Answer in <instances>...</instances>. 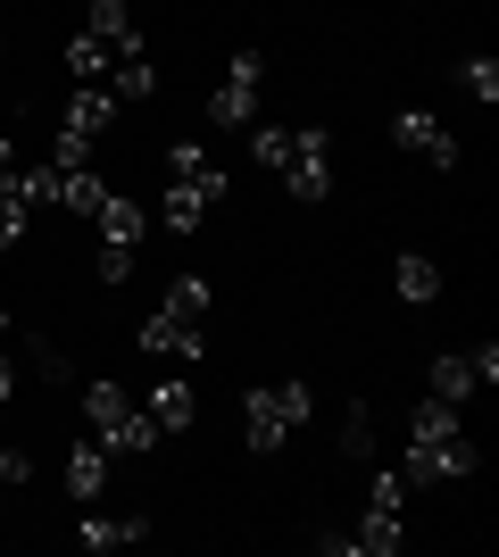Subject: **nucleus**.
I'll return each instance as SVG.
<instances>
[{
    "label": "nucleus",
    "instance_id": "1",
    "mask_svg": "<svg viewBox=\"0 0 499 557\" xmlns=\"http://www.w3.org/2000/svg\"><path fill=\"white\" fill-rule=\"evenodd\" d=\"M225 200V175H216L209 159H200V141H175L166 150V191H159V225L166 233H200L209 225V209Z\"/></svg>",
    "mask_w": 499,
    "mask_h": 557
},
{
    "label": "nucleus",
    "instance_id": "2",
    "mask_svg": "<svg viewBox=\"0 0 499 557\" xmlns=\"http://www.w3.org/2000/svg\"><path fill=\"white\" fill-rule=\"evenodd\" d=\"M84 424H92V442H109V458H150L159 449V424H150V408H134L125 383H84Z\"/></svg>",
    "mask_w": 499,
    "mask_h": 557
},
{
    "label": "nucleus",
    "instance_id": "3",
    "mask_svg": "<svg viewBox=\"0 0 499 557\" xmlns=\"http://www.w3.org/2000/svg\"><path fill=\"white\" fill-rule=\"evenodd\" d=\"M475 466H483V449H475V433L458 424V433L408 442V458H400V483H408V491H425V483H466Z\"/></svg>",
    "mask_w": 499,
    "mask_h": 557
},
{
    "label": "nucleus",
    "instance_id": "4",
    "mask_svg": "<svg viewBox=\"0 0 499 557\" xmlns=\"http://www.w3.org/2000/svg\"><path fill=\"white\" fill-rule=\"evenodd\" d=\"M300 424H309V383L250 392V408H241V433H250V449H259V458H275V449H284V433H300Z\"/></svg>",
    "mask_w": 499,
    "mask_h": 557
},
{
    "label": "nucleus",
    "instance_id": "5",
    "mask_svg": "<svg viewBox=\"0 0 499 557\" xmlns=\"http://www.w3.org/2000/svg\"><path fill=\"white\" fill-rule=\"evenodd\" d=\"M358 549L366 557H391L408 541V483H400V466H391V474H375V483H366V516H358Z\"/></svg>",
    "mask_w": 499,
    "mask_h": 557
},
{
    "label": "nucleus",
    "instance_id": "6",
    "mask_svg": "<svg viewBox=\"0 0 499 557\" xmlns=\"http://www.w3.org/2000/svg\"><path fill=\"white\" fill-rule=\"evenodd\" d=\"M259 84H266V59L259 50H234V59H225V84L209 92V125H225V134L259 125Z\"/></svg>",
    "mask_w": 499,
    "mask_h": 557
},
{
    "label": "nucleus",
    "instance_id": "7",
    "mask_svg": "<svg viewBox=\"0 0 499 557\" xmlns=\"http://www.w3.org/2000/svg\"><path fill=\"white\" fill-rule=\"evenodd\" d=\"M291 200H333V134L325 125H291V159L275 166Z\"/></svg>",
    "mask_w": 499,
    "mask_h": 557
},
{
    "label": "nucleus",
    "instance_id": "8",
    "mask_svg": "<svg viewBox=\"0 0 499 557\" xmlns=\"http://www.w3.org/2000/svg\"><path fill=\"white\" fill-rule=\"evenodd\" d=\"M391 141H400L408 159H425V166H458V141H450V125L433 109H400L391 116Z\"/></svg>",
    "mask_w": 499,
    "mask_h": 557
},
{
    "label": "nucleus",
    "instance_id": "9",
    "mask_svg": "<svg viewBox=\"0 0 499 557\" xmlns=\"http://www.w3.org/2000/svg\"><path fill=\"white\" fill-rule=\"evenodd\" d=\"M134 342H142L150 358H200V349H209V333L191 325V317H175V308H150Z\"/></svg>",
    "mask_w": 499,
    "mask_h": 557
},
{
    "label": "nucleus",
    "instance_id": "10",
    "mask_svg": "<svg viewBox=\"0 0 499 557\" xmlns=\"http://www.w3.org/2000/svg\"><path fill=\"white\" fill-rule=\"evenodd\" d=\"M84 34H92V42H109L117 59H134V50H142V25H134V0H92V9H84Z\"/></svg>",
    "mask_w": 499,
    "mask_h": 557
},
{
    "label": "nucleus",
    "instance_id": "11",
    "mask_svg": "<svg viewBox=\"0 0 499 557\" xmlns=\"http://www.w3.org/2000/svg\"><path fill=\"white\" fill-rule=\"evenodd\" d=\"M59 125L100 141L109 125H117V92H109V84H75V100H67V116H59Z\"/></svg>",
    "mask_w": 499,
    "mask_h": 557
},
{
    "label": "nucleus",
    "instance_id": "12",
    "mask_svg": "<svg viewBox=\"0 0 499 557\" xmlns=\"http://www.w3.org/2000/svg\"><path fill=\"white\" fill-rule=\"evenodd\" d=\"M191 417H200V392H191V383H150V424H159V442L166 433H191Z\"/></svg>",
    "mask_w": 499,
    "mask_h": 557
},
{
    "label": "nucleus",
    "instance_id": "13",
    "mask_svg": "<svg viewBox=\"0 0 499 557\" xmlns=\"http://www.w3.org/2000/svg\"><path fill=\"white\" fill-rule=\"evenodd\" d=\"M92 225H100V242H125V250H134V242L150 233V209H142V200H117V191H109Z\"/></svg>",
    "mask_w": 499,
    "mask_h": 557
},
{
    "label": "nucleus",
    "instance_id": "14",
    "mask_svg": "<svg viewBox=\"0 0 499 557\" xmlns=\"http://www.w3.org/2000/svg\"><path fill=\"white\" fill-rule=\"evenodd\" d=\"M67 491H75V499H100V491H109V442H75Z\"/></svg>",
    "mask_w": 499,
    "mask_h": 557
},
{
    "label": "nucleus",
    "instance_id": "15",
    "mask_svg": "<svg viewBox=\"0 0 499 557\" xmlns=\"http://www.w3.org/2000/svg\"><path fill=\"white\" fill-rule=\"evenodd\" d=\"M150 541V516H84V549H134Z\"/></svg>",
    "mask_w": 499,
    "mask_h": 557
},
{
    "label": "nucleus",
    "instance_id": "16",
    "mask_svg": "<svg viewBox=\"0 0 499 557\" xmlns=\"http://www.w3.org/2000/svg\"><path fill=\"white\" fill-rule=\"evenodd\" d=\"M391 292H400L408 308H425V300H441V267H433V258H416V250H408L400 267H391Z\"/></svg>",
    "mask_w": 499,
    "mask_h": 557
},
{
    "label": "nucleus",
    "instance_id": "17",
    "mask_svg": "<svg viewBox=\"0 0 499 557\" xmlns=\"http://www.w3.org/2000/svg\"><path fill=\"white\" fill-rule=\"evenodd\" d=\"M100 200H109V184H100L92 166H67V175H59V209L67 216H100Z\"/></svg>",
    "mask_w": 499,
    "mask_h": 557
},
{
    "label": "nucleus",
    "instance_id": "18",
    "mask_svg": "<svg viewBox=\"0 0 499 557\" xmlns=\"http://www.w3.org/2000/svg\"><path fill=\"white\" fill-rule=\"evenodd\" d=\"M433 433H458V399H408V442H433Z\"/></svg>",
    "mask_w": 499,
    "mask_h": 557
},
{
    "label": "nucleus",
    "instance_id": "19",
    "mask_svg": "<svg viewBox=\"0 0 499 557\" xmlns=\"http://www.w3.org/2000/svg\"><path fill=\"white\" fill-rule=\"evenodd\" d=\"M109 67H117V50H109V42H92V34H75V42H67V75H75V84H109Z\"/></svg>",
    "mask_w": 499,
    "mask_h": 557
},
{
    "label": "nucleus",
    "instance_id": "20",
    "mask_svg": "<svg viewBox=\"0 0 499 557\" xmlns=\"http://www.w3.org/2000/svg\"><path fill=\"white\" fill-rule=\"evenodd\" d=\"M109 92H117V100H150V92H159L150 50H134V59H117V67H109Z\"/></svg>",
    "mask_w": 499,
    "mask_h": 557
},
{
    "label": "nucleus",
    "instance_id": "21",
    "mask_svg": "<svg viewBox=\"0 0 499 557\" xmlns=\"http://www.w3.org/2000/svg\"><path fill=\"white\" fill-rule=\"evenodd\" d=\"M475 367H466V349H450V358H433V399H475Z\"/></svg>",
    "mask_w": 499,
    "mask_h": 557
},
{
    "label": "nucleus",
    "instance_id": "22",
    "mask_svg": "<svg viewBox=\"0 0 499 557\" xmlns=\"http://www.w3.org/2000/svg\"><path fill=\"white\" fill-rule=\"evenodd\" d=\"M166 308H175V317H191V325H209V308H216V292L200 275H175L166 283Z\"/></svg>",
    "mask_w": 499,
    "mask_h": 557
},
{
    "label": "nucleus",
    "instance_id": "23",
    "mask_svg": "<svg viewBox=\"0 0 499 557\" xmlns=\"http://www.w3.org/2000/svg\"><path fill=\"white\" fill-rule=\"evenodd\" d=\"M341 458H350V466L375 458V424H366V408H358V399H350V417H341Z\"/></svg>",
    "mask_w": 499,
    "mask_h": 557
},
{
    "label": "nucleus",
    "instance_id": "24",
    "mask_svg": "<svg viewBox=\"0 0 499 557\" xmlns=\"http://www.w3.org/2000/svg\"><path fill=\"white\" fill-rule=\"evenodd\" d=\"M250 159H259L266 175H275V166L291 159V134H284V125H250Z\"/></svg>",
    "mask_w": 499,
    "mask_h": 557
},
{
    "label": "nucleus",
    "instance_id": "25",
    "mask_svg": "<svg viewBox=\"0 0 499 557\" xmlns=\"http://www.w3.org/2000/svg\"><path fill=\"white\" fill-rule=\"evenodd\" d=\"M25 233H34V209H25L17 191H0V250H17Z\"/></svg>",
    "mask_w": 499,
    "mask_h": 557
},
{
    "label": "nucleus",
    "instance_id": "26",
    "mask_svg": "<svg viewBox=\"0 0 499 557\" xmlns=\"http://www.w3.org/2000/svg\"><path fill=\"white\" fill-rule=\"evenodd\" d=\"M458 84H466V100H483V109L499 100V67H491V59H466V67H458Z\"/></svg>",
    "mask_w": 499,
    "mask_h": 557
},
{
    "label": "nucleus",
    "instance_id": "27",
    "mask_svg": "<svg viewBox=\"0 0 499 557\" xmlns=\"http://www.w3.org/2000/svg\"><path fill=\"white\" fill-rule=\"evenodd\" d=\"M50 166H59V175H67V166H92V134H67V125H59V141H50Z\"/></svg>",
    "mask_w": 499,
    "mask_h": 557
},
{
    "label": "nucleus",
    "instance_id": "28",
    "mask_svg": "<svg viewBox=\"0 0 499 557\" xmlns=\"http://www.w3.org/2000/svg\"><path fill=\"white\" fill-rule=\"evenodd\" d=\"M134 275V250H125V242H100V283H125Z\"/></svg>",
    "mask_w": 499,
    "mask_h": 557
},
{
    "label": "nucleus",
    "instance_id": "29",
    "mask_svg": "<svg viewBox=\"0 0 499 557\" xmlns=\"http://www.w3.org/2000/svg\"><path fill=\"white\" fill-rule=\"evenodd\" d=\"M34 374H42V383H67L75 367H67V349H34Z\"/></svg>",
    "mask_w": 499,
    "mask_h": 557
},
{
    "label": "nucleus",
    "instance_id": "30",
    "mask_svg": "<svg viewBox=\"0 0 499 557\" xmlns=\"http://www.w3.org/2000/svg\"><path fill=\"white\" fill-rule=\"evenodd\" d=\"M466 367H475V383H499V349H491V342L466 349Z\"/></svg>",
    "mask_w": 499,
    "mask_h": 557
},
{
    "label": "nucleus",
    "instance_id": "31",
    "mask_svg": "<svg viewBox=\"0 0 499 557\" xmlns=\"http://www.w3.org/2000/svg\"><path fill=\"white\" fill-rule=\"evenodd\" d=\"M17 166H25V159H17V141H0V191H17Z\"/></svg>",
    "mask_w": 499,
    "mask_h": 557
},
{
    "label": "nucleus",
    "instance_id": "32",
    "mask_svg": "<svg viewBox=\"0 0 499 557\" xmlns=\"http://www.w3.org/2000/svg\"><path fill=\"white\" fill-rule=\"evenodd\" d=\"M9 392H17V374H9V358H0V399H9Z\"/></svg>",
    "mask_w": 499,
    "mask_h": 557
},
{
    "label": "nucleus",
    "instance_id": "33",
    "mask_svg": "<svg viewBox=\"0 0 499 557\" xmlns=\"http://www.w3.org/2000/svg\"><path fill=\"white\" fill-rule=\"evenodd\" d=\"M0 333H9V308H0Z\"/></svg>",
    "mask_w": 499,
    "mask_h": 557
},
{
    "label": "nucleus",
    "instance_id": "34",
    "mask_svg": "<svg viewBox=\"0 0 499 557\" xmlns=\"http://www.w3.org/2000/svg\"><path fill=\"white\" fill-rule=\"evenodd\" d=\"M0 50H9V34H0Z\"/></svg>",
    "mask_w": 499,
    "mask_h": 557
}]
</instances>
